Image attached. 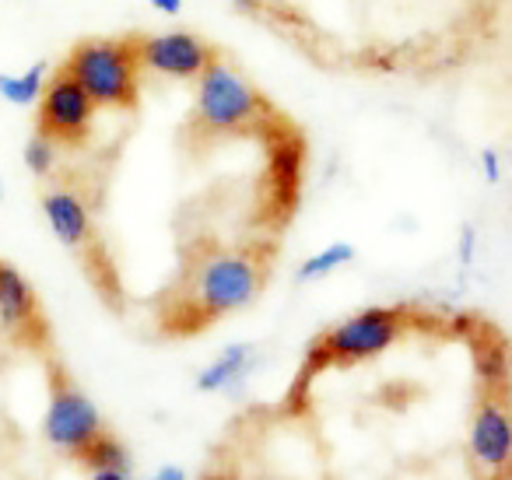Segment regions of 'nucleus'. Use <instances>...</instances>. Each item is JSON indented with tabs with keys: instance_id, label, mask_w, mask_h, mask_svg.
<instances>
[{
	"instance_id": "nucleus-1",
	"label": "nucleus",
	"mask_w": 512,
	"mask_h": 480,
	"mask_svg": "<svg viewBox=\"0 0 512 480\" xmlns=\"http://www.w3.org/2000/svg\"><path fill=\"white\" fill-rule=\"evenodd\" d=\"M267 281L264 256L242 249H211L190 260L176 288V302L165 309V330L197 333L260 298Z\"/></svg>"
},
{
	"instance_id": "nucleus-2",
	"label": "nucleus",
	"mask_w": 512,
	"mask_h": 480,
	"mask_svg": "<svg viewBox=\"0 0 512 480\" xmlns=\"http://www.w3.org/2000/svg\"><path fill=\"white\" fill-rule=\"evenodd\" d=\"M418 326V312L407 309V305H390V309H365L358 316L341 319L337 326L323 330L320 337L309 344L306 365H302L299 379L292 386V396L306 393L309 382L323 372V368L337 365H358V361H369L376 354L390 351L393 344L407 337V333Z\"/></svg>"
},
{
	"instance_id": "nucleus-3",
	"label": "nucleus",
	"mask_w": 512,
	"mask_h": 480,
	"mask_svg": "<svg viewBox=\"0 0 512 480\" xmlns=\"http://www.w3.org/2000/svg\"><path fill=\"white\" fill-rule=\"evenodd\" d=\"M60 71L71 74L99 109H130L141 92V64H137L134 43L127 39L78 43Z\"/></svg>"
},
{
	"instance_id": "nucleus-4",
	"label": "nucleus",
	"mask_w": 512,
	"mask_h": 480,
	"mask_svg": "<svg viewBox=\"0 0 512 480\" xmlns=\"http://www.w3.org/2000/svg\"><path fill=\"white\" fill-rule=\"evenodd\" d=\"M102 431H106V421H102L92 396L81 393L71 375L57 361H50V407H46L43 417L46 442L64 456L78 459Z\"/></svg>"
},
{
	"instance_id": "nucleus-5",
	"label": "nucleus",
	"mask_w": 512,
	"mask_h": 480,
	"mask_svg": "<svg viewBox=\"0 0 512 480\" xmlns=\"http://www.w3.org/2000/svg\"><path fill=\"white\" fill-rule=\"evenodd\" d=\"M260 116V95L235 67L214 57L200 71L193 95V120L204 130H239Z\"/></svg>"
},
{
	"instance_id": "nucleus-6",
	"label": "nucleus",
	"mask_w": 512,
	"mask_h": 480,
	"mask_svg": "<svg viewBox=\"0 0 512 480\" xmlns=\"http://www.w3.org/2000/svg\"><path fill=\"white\" fill-rule=\"evenodd\" d=\"M43 214L50 221V232L57 235V242L64 249L81 256L88 270H92L95 284H113V274L106 267V253L99 246V235H95V218L88 197L74 186H53L43 193Z\"/></svg>"
},
{
	"instance_id": "nucleus-7",
	"label": "nucleus",
	"mask_w": 512,
	"mask_h": 480,
	"mask_svg": "<svg viewBox=\"0 0 512 480\" xmlns=\"http://www.w3.org/2000/svg\"><path fill=\"white\" fill-rule=\"evenodd\" d=\"M95 113L99 106L88 99L85 88L71 74L57 71L39 95V134L53 144H85L95 127Z\"/></svg>"
},
{
	"instance_id": "nucleus-8",
	"label": "nucleus",
	"mask_w": 512,
	"mask_h": 480,
	"mask_svg": "<svg viewBox=\"0 0 512 480\" xmlns=\"http://www.w3.org/2000/svg\"><path fill=\"white\" fill-rule=\"evenodd\" d=\"M512 459V417L502 389L491 386L477 400L470 421V463L481 480H505Z\"/></svg>"
},
{
	"instance_id": "nucleus-9",
	"label": "nucleus",
	"mask_w": 512,
	"mask_h": 480,
	"mask_svg": "<svg viewBox=\"0 0 512 480\" xmlns=\"http://www.w3.org/2000/svg\"><path fill=\"white\" fill-rule=\"evenodd\" d=\"M141 71H155L162 78L197 81L200 71L214 60V50L197 32H155V36L130 39Z\"/></svg>"
},
{
	"instance_id": "nucleus-10",
	"label": "nucleus",
	"mask_w": 512,
	"mask_h": 480,
	"mask_svg": "<svg viewBox=\"0 0 512 480\" xmlns=\"http://www.w3.org/2000/svg\"><path fill=\"white\" fill-rule=\"evenodd\" d=\"M0 326L18 344H29V347L46 344V323H43V312H39L36 291L4 260H0Z\"/></svg>"
},
{
	"instance_id": "nucleus-11",
	"label": "nucleus",
	"mask_w": 512,
	"mask_h": 480,
	"mask_svg": "<svg viewBox=\"0 0 512 480\" xmlns=\"http://www.w3.org/2000/svg\"><path fill=\"white\" fill-rule=\"evenodd\" d=\"M256 368V347L253 344H232L197 375L200 393H221V389H235L249 372Z\"/></svg>"
},
{
	"instance_id": "nucleus-12",
	"label": "nucleus",
	"mask_w": 512,
	"mask_h": 480,
	"mask_svg": "<svg viewBox=\"0 0 512 480\" xmlns=\"http://www.w3.org/2000/svg\"><path fill=\"white\" fill-rule=\"evenodd\" d=\"M46 88V60L32 64L29 71L22 74H0V99L8 102V106H36L39 95Z\"/></svg>"
},
{
	"instance_id": "nucleus-13",
	"label": "nucleus",
	"mask_w": 512,
	"mask_h": 480,
	"mask_svg": "<svg viewBox=\"0 0 512 480\" xmlns=\"http://www.w3.org/2000/svg\"><path fill=\"white\" fill-rule=\"evenodd\" d=\"M78 463L88 466V470H130V452H127V445L116 435H109V428H106L85 452H81Z\"/></svg>"
},
{
	"instance_id": "nucleus-14",
	"label": "nucleus",
	"mask_w": 512,
	"mask_h": 480,
	"mask_svg": "<svg viewBox=\"0 0 512 480\" xmlns=\"http://www.w3.org/2000/svg\"><path fill=\"white\" fill-rule=\"evenodd\" d=\"M358 256V249L351 246V242H334V246L320 249V253H313L306 263L299 267V281H320V277L334 274V270L348 267L351 260Z\"/></svg>"
},
{
	"instance_id": "nucleus-15",
	"label": "nucleus",
	"mask_w": 512,
	"mask_h": 480,
	"mask_svg": "<svg viewBox=\"0 0 512 480\" xmlns=\"http://www.w3.org/2000/svg\"><path fill=\"white\" fill-rule=\"evenodd\" d=\"M22 158H25V169H29L32 176H46V172H53V165H57V144H53L50 137L36 134L29 144H25Z\"/></svg>"
},
{
	"instance_id": "nucleus-16",
	"label": "nucleus",
	"mask_w": 512,
	"mask_h": 480,
	"mask_svg": "<svg viewBox=\"0 0 512 480\" xmlns=\"http://www.w3.org/2000/svg\"><path fill=\"white\" fill-rule=\"evenodd\" d=\"M481 162H484V179H488V183H498V179H502V162H498L495 148H484Z\"/></svg>"
},
{
	"instance_id": "nucleus-17",
	"label": "nucleus",
	"mask_w": 512,
	"mask_h": 480,
	"mask_svg": "<svg viewBox=\"0 0 512 480\" xmlns=\"http://www.w3.org/2000/svg\"><path fill=\"white\" fill-rule=\"evenodd\" d=\"M474 239H477V232L467 225V228L460 232V263H470V260H474Z\"/></svg>"
},
{
	"instance_id": "nucleus-18",
	"label": "nucleus",
	"mask_w": 512,
	"mask_h": 480,
	"mask_svg": "<svg viewBox=\"0 0 512 480\" xmlns=\"http://www.w3.org/2000/svg\"><path fill=\"white\" fill-rule=\"evenodd\" d=\"M148 4L155 11H162V15H172V18H176L179 11H183V0H148Z\"/></svg>"
},
{
	"instance_id": "nucleus-19",
	"label": "nucleus",
	"mask_w": 512,
	"mask_h": 480,
	"mask_svg": "<svg viewBox=\"0 0 512 480\" xmlns=\"http://www.w3.org/2000/svg\"><path fill=\"white\" fill-rule=\"evenodd\" d=\"M92 480H130L127 470H92Z\"/></svg>"
},
{
	"instance_id": "nucleus-20",
	"label": "nucleus",
	"mask_w": 512,
	"mask_h": 480,
	"mask_svg": "<svg viewBox=\"0 0 512 480\" xmlns=\"http://www.w3.org/2000/svg\"><path fill=\"white\" fill-rule=\"evenodd\" d=\"M148 480H186V477H183V470H176V466H169V470L155 473V477H148Z\"/></svg>"
},
{
	"instance_id": "nucleus-21",
	"label": "nucleus",
	"mask_w": 512,
	"mask_h": 480,
	"mask_svg": "<svg viewBox=\"0 0 512 480\" xmlns=\"http://www.w3.org/2000/svg\"><path fill=\"white\" fill-rule=\"evenodd\" d=\"M204 480H242V477H235V473H207Z\"/></svg>"
}]
</instances>
